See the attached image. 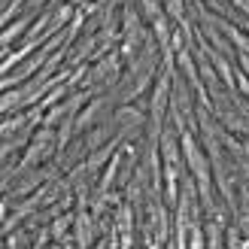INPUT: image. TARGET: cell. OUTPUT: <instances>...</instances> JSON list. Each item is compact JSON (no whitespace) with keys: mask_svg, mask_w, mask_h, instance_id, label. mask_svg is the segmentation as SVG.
I'll list each match as a JSON object with an SVG mask.
<instances>
[{"mask_svg":"<svg viewBox=\"0 0 249 249\" xmlns=\"http://www.w3.org/2000/svg\"><path fill=\"white\" fill-rule=\"evenodd\" d=\"M55 149H58V137H55V131H52V128L36 131V134L31 137L28 155H24L18 164H16V177H21V173H28V170H34V167H40L43 161L55 152Z\"/></svg>","mask_w":249,"mask_h":249,"instance_id":"cell-1","label":"cell"},{"mask_svg":"<svg viewBox=\"0 0 249 249\" xmlns=\"http://www.w3.org/2000/svg\"><path fill=\"white\" fill-rule=\"evenodd\" d=\"M28 240H31V228H18L16 234H6L9 249H28Z\"/></svg>","mask_w":249,"mask_h":249,"instance_id":"cell-2","label":"cell"},{"mask_svg":"<svg viewBox=\"0 0 249 249\" xmlns=\"http://www.w3.org/2000/svg\"><path fill=\"white\" fill-rule=\"evenodd\" d=\"M73 222H76V216H73V213H67V216H58V219H55V225H52V237H55V240H61V237L67 234V228L73 225Z\"/></svg>","mask_w":249,"mask_h":249,"instance_id":"cell-3","label":"cell"},{"mask_svg":"<svg viewBox=\"0 0 249 249\" xmlns=\"http://www.w3.org/2000/svg\"><path fill=\"white\" fill-rule=\"evenodd\" d=\"M167 12L170 16H182V0H167Z\"/></svg>","mask_w":249,"mask_h":249,"instance_id":"cell-4","label":"cell"},{"mask_svg":"<svg viewBox=\"0 0 249 249\" xmlns=\"http://www.w3.org/2000/svg\"><path fill=\"white\" fill-rule=\"evenodd\" d=\"M192 249H204V243H201V231H195V237H192Z\"/></svg>","mask_w":249,"mask_h":249,"instance_id":"cell-5","label":"cell"},{"mask_svg":"<svg viewBox=\"0 0 249 249\" xmlns=\"http://www.w3.org/2000/svg\"><path fill=\"white\" fill-rule=\"evenodd\" d=\"M31 3V9H40V3H46V0H28Z\"/></svg>","mask_w":249,"mask_h":249,"instance_id":"cell-6","label":"cell"},{"mask_svg":"<svg viewBox=\"0 0 249 249\" xmlns=\"http://www.w3.org/2000/svg\"><path fill=\"white\" fill-rule=\"evenodd\" d=\"M240 64H243V70L249 73V55H243V58H240Z\"/></svg>","mask_w":249,"mask_h":249,"instance_id":"cell-7","label":"cell"},{"mask_svg":"<svg viewBox=\"0 0 249 249\" xmlns=\"http://www.w3.org/2000/svg\"><path fill=\"white\" fill-rule=\"evenodd\" d=\"M67 3H79V0H67Z\"/></svg>","mask_w":249,"mask_h":249,"instance_id":"cell-8","label":"cell"}]
</instances>
